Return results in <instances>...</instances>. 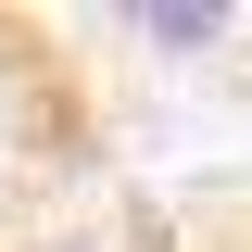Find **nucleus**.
Segmentation results:
<instances>
[{"mask_svg":"<svg viewBox=\"0 0 252 252\" xmlns=\"http://www.w3.org/2000/svg\"><path fill=\"white\" fill-rule=\"evenodd\" d=\"M101 26H114L126 51H152V63H215V51H240V13H227V0H114Z\"/></svg>","mask_w":252,"mask_h":252,"instance_id":"nucleus-1","label":"nucleus"},{"mask_svg":"<svg viewBox=\"0 0 252 252\" xmlns=\"http://www.w3.org/2000/svg\"><path fill=\"white\" fill-rule=\"evenodd\" d=\"M26 252H114V240H89V227H51V240H26Z\"/></svg>","mask_w":252,"mask_h":252,"instance_id":"nucleus-2","label":"nucleus"}]
</instances>
